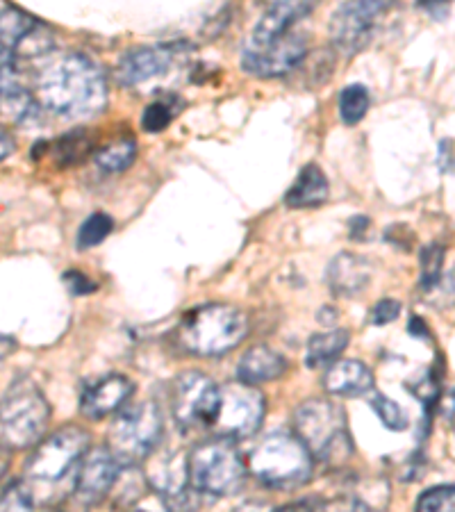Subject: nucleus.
I'll return each mask as SVG.
<instances>
[{
    "mask_svg": "<svg viewBox=\"0 0 455 512\" xmlns=\"http://www.w3.org/2000/svg\"><path fill=\"white\" fill-rule=\"evenodd\" d=\"M37 98L62 119L96 117L107 105L105 73L87 55L51 57L37 76Z\"/></svg>",
    "mask_w": 455,
    "mask_h": 512,
    "instance_id": "obj_1",
    "label": "nucleus"
},
{
    "mask_svg": "<svg viewBox=\"0 0 455 512\" xmlns=\"http://www.w3.org/2000/svg\"><path fill=\"white\" fill-rule=\"evenodd\" d=\"M251 321L228 303H210L189 310L178 326V344L198 358H219L246 340Z\"/></svg>",
    "mask_w": 455,
    "mask_h": 512,
    "instance_id": "obj_2",
    "label": "nucleus"
},
{
    "mask_svg": "<svg viewBox=\"0 0 455 512\" xmlns=\"http://www.w3.org/2000/svg\"><path fill=\"white\" fill-rule=\"evenodd\" d=\"M89 442V433L80 426H64L46 440L41 437L26 462V478H23L32 490L35 503L51 499V492L78 474L80 462L89 451Z\"/></svg>",
    "mask_w": 455,
    "mask_h": 512,
    "instance_id": "obj_3",
    "label": "nucleus"
},
{
    "mask_svg": "<svg viewBox=\"0 0 455 512\" xmlns=\"http://www.w3.org/2000/svg\"><path fill=\"white\" fill-rule=\"evenodd\" d=\"M312 453L299 435L276 431L255 444L248 458L251 472L271 490H299L312 478Z\"/></svg>",
    "mask_w": 455,
    "mask_h": 512,
    "instance_id": "obj_4",
    "label": "nucleus"
},
{
    "mask_svg": "<svg viewBox=\"0 0 455 512\" xmlns=\"http://www.w3.org/2000/svg\"><path fill=\"white\" fill-rule=\"evenodd\" d=\"M51 406L32 378H16L0 399V444L12 451L37 447L44 437Z\"/></svg>",
    "mask_w": 455,
    "mask_h": 512,
    "instance_id": "obj_5",
    "label": "nucleus"
},
{
    "mask_svg": "<svg viewBox=\"0 0 455 512\" xmlns=\"http://www.w3.org/2000/svg\"><path fill=\"white\" fill-rule=\"evenodd\" d=\"M294 428L312 458L328 467H339L353 456V444L346 428L342 406L326 399H310L294 412Z\"/></svg>",
    "mask_w": 455,
    "mask_h": 512,
    "instance_id": "obj_6",
    "label": "nucleus"
},
{
    "mask_svg": "<svg viewBox=\"0 0 455 512\" xmlns=\"http://www.w3.org/2000/svg\"><path fill=\"white\" fill-rule=\"evenodd\" d=\"M189 483L208 497H230L246 483V462L230 437H210L189 453Z\"/></svg>",
    "mask_w": 455,
    "mask_h": 512,
    "instance_id": "obj_7",
    "label": "nucleus"
},
{
    "mask_svg": "<svg viewBox=\"0 0 455 512\" xmlns=\"http://www.w3.org/2000/svg\"><path fill=\"white\" fill-rule=\"evenodd\" d=\"M164 419L155 401H139L121 412L107 431V447L121 467H135L144 462L162 440Z\"/></svg>",
    "mask_w": 455,
    "mask_h": 512,
    "instance_id": "obj_8",
    "label": "nucleus"
},
{
    "mask_svg": "<svg viewBox=\"0 0 455 512\" xmlns=\"http://www.w3.org/2000/svg\"><path fill=\"white\" fill-rule=\"evenodd\" d=\"M221 403V387L201 371H185L171 387V412L182 433L212 428Z\"/></svg>",
    "mask_w": 455,
    "mask_h": 512,
    "instance_id": "obj_9",
    "label": "nucleus"
},
{
    "mask_svg": "<svg viewBox=\"0 0 455 512\" xmlns=\"http://www.w3.org/2000/svg\"><path fill=\"white\" fill-rule=\"evenodd\" d=\"M264 412H267V403L258 387L242 381L230 383L221 387V403L212 431L235 442L253 437L260 431Z\"/></svg>",
    "mask_w": 455,
    "mask_h": 512,
    "instance_id": "obj_10",
    "label": "nucleus"
},
{
    "mask_svg": "<svg viewBox=\"0 0 455 512\" xmlns=\"http://www.w3.org/2000/svg\"><path fill=\"white\" fill-rule=\"evenodd\" d=\"M308 55V41L299 32L267 41V44H253L248 41L242 53V69L255 78H280L294 71Z\"/></svg>",
    "mask_w": 455,
    "mask_h": 512,
    "instance_id": "obj_11",
    "label": "nucleus"
},
{
    "mask_svg": "<svg viewBox=\"0 0 455 512\" xmlns=\"http://www.w3.org/2000/svg\"><path fill=\"white\" fill-rule=\"evenodd\" d=\"M390 0H351L330 19V41L342 55H355L367 46L376 19Z\"/></svg>",
    "mask_w": 455,
    "mask_h": 512,
    "instance_id": "obj_12",
    "label": "nucleus"
},
{
    "mask_svg": "<svg viewBox=\"0 0 455 512\" xmlns=\"http://www.w3.org/2000/svg\"><path fill=\"white\" fill-rule=\"evenodd\" d=\"M144 478L169 506H185L189 499V456L173 447H157L144 460Z\"/></svg>",
    "mask_w": 455,
    "mask_h": 512,
    "instance_id": "obj_13",
    "label": "nucleus"
},
{
    "mask_svg": "<svg viewBox=\"0 0 455 512\" xmlns=\"http://www.w3.org/2000/svg\"><path fill=\"white\" fill-rule=\"evenodd\" d=\"M121 462L114 458L110 447L89 449L76 474V499L82 506H98L119 481Z\"/></svg>",
    "mask_w": 455,
    "mask_h": 512,
    "instance_id": "obj_14",
    "label": "nucleus"
},
{
    "mask_svg": "<svg viewBox=\"0 0 455 512\" xmlns=\"http://www.w3.org/2000/svg\"><path fill=\"white\" fill-rule=\"evenodd\" d=\"M176 62V51L169 46H142L126 53L117 64V80L126 87H137L160 78Z\"/></svg>",
    "mask_w": 455,
    "mask_h": 512,
    "instance_id": "obj_15",
    "label": "nucleus"
},
{
    "mask_svg": "<svg viewBox=\"0 0 455 512\" xmlns=\"http://www.w3.org/2000/svg\"><path fill=\"white\" fill-rule=\"evenodd\" d=\"M132 392H135V385H132L130 378L121 374L105 376L82 392L80 412L87 419L98 421L112 415V412H117L130 399Z\"/></svg>",
    "mask_w": 455,
    "mask_h": 512,
    "instance_id": "obj_16",
    "label": "nucleus"
},
{
    "mask_svg": "<svg viewBox=\"0 0 455 512\" xmlns=\"http://www.w3.org/2000/svg\"><path fill=\"white\" fill-rule=\"evenodd\" d=\"M319 0H269L258 28L253 30V44H267L292 32L303 16H308Z\"/></svg>",
    "mask_w": 455,
    "mask_h": 512,
    "instance_id": "obj_17",
    "label": "nucleus"
},
{
    "mask_svg": "<svg viewBox=\"0 0 455 512\" xmlns=\"http://www.w3.org/2000/svg\"><path fill=\"white\" fill-rule=\"evenodd\" d=\"M324 387L333 396H362L374 387V374L360 360H335L326 371Z\"/></svg>",
    "mask_w": 455,
    "mask_h": 512,
    "instance_id": "obj_18",
    "label": "nucleus"
},
{
    "mask_svg": "<svg viewBox=\"0 0 455 512\" xmlns=\"http://www.w3.org/2000/svg\"><path fill=\"white\" fill-rule=\"evenodd\" d=\"M287 371V360L278 351L269 349V346H253L248 349L237 367V378L246 385H262L269 381H276Z\"/></svg>",
    "mask_w": 455,
    "mask_h": 512,
    "instance_id": "obj_19",
    "label": "nucleus"
},
{
    "mask_svg": "<svg viewBox=\"0 0 455 512\" xmlns=\"http://www.w3.org/2000/svg\"><path fill=\"white\" fill-rule=\"evenodd\" d=\"M328 285L337 296H355L360 294L371 280V267L367 260L353 253H339L328 264Z\"/></svg>",
    "mask_w": 455,
    "mask_h": 512,
    "instance_id": "obj_20",
    "label": "nucleus"
},
{
    "mask_svg": "<svg viewBox=\"0 0 455 512\" xmlns=\"http://www.w3.org/2000/svg\"><path fill=\"white\" fill-rule=\"evenodd\" d=\"M330 187L326 173L321 171L317 164H308L296 178V183L289 189L285 196V203L289 208L305 210V208H317L328 201Z\"/></svg>",
    "mask_w": 455,
    "mask_h": 512,
    "instance_id": "obj_21",
    "label": "nucleus"
},
{
    "mask_svg": "<svg viewBox=\"0 0 455 512\" xmlns=\"http://www.w3.org/2000/svg\"><path fill=\"white\" fill-rule=\"evenodd\" d=\"M349 340H351L349 330L344 328H335V330H328V333H319L310 337L308 349H305V365L310 369L330 367L335 360H339V355L346 351Z\"/></svg>",
    "mask_w": 455,
    "mask_h": 512,
    "instance_id": "obj_22",
    "label": "nucleus"
},
{
    "mask_svg": "<svg viewBox=\"0 0 455 512\" xmlns=\"http://www.w3.org/2000/svg\"><path fill=\"white\" fill-rule=\"evenodd\" d=\"M41 28V23L35 16L26 14L19 7H5L0 12V41L10 46L12 51L19 55L21 48L35 37V32Z\"/></svg>",
    "mask_w": 455,
    "mask_h": 512,
    "instance_id": "obj_23",
    "label": "nucleus"
},
{
    "mask_svg": "<svg viewBox=\"0 0 455 512\" xmlns=\"http://www.w3.org/2000/svg\"><path fill=\"white\" fill-rule=\"evenodd\" d=\"M137 158V144L135 139L123 137L117 139V142H110L103 148H98V153L94 155V162L98 169H103L105 173H119L126 171L132 162Z\"/></svg>",
    "mask_w": 455,
    "mask_h": 512,
    "instance_id": "obj_24",
    "label": "nucleus"
},
{
    "mask_svg": "<svg viewBox=\"0 0 455 512\" xmlns=\"http://www.w3.org/2000/svg\"><path fill=\"white\" fill-rule=\"evenodd\" d=\"M369 105H371V96L367 92V87L351 85L339 94V117H342L346 126H355V123H360L364 119Z\"/></svg>",
    "mask_w": 455,
    "mask_h": 512,
    "instance_id": "obj_25",
    "label": "nucleus"
},
{
    "mask_svg": "<svg viewBox=\"0 0 455 512\" xmlns=\"http://www.w3.org/2000/svg\"><path fill=\"white\" fill-rule=\"evenodd\" d=\"M114 228V221L103 212L91 214V217L80 226L78 230V249H91V246H98L110 237Z\"/></svg>",
    "mask_w": 455,
    "mask_h": 512,
    "instance_id": "obj_26",
    "label": "nucleus"
},
{
    "mask_svg": "<svg viewBox=\"0 0 455 512\" xmlns=\"http://www.w3.org/2000/svg\"><path fill=\"white\" fill-rule=\"evenodd\" d=\"M444 267V246L442 244H430L421 251V287L430 292L440 285Z\"/></svg>",
    "mask_w": 455,
    "mask_h": 512,
    "instance_id": "obj_27",
    "label": "nucleus"
},
{
    "mask_svg": "<svg viewBox=\"0 0 455 512\" xmlns=\"http://www.w3.org/2000/svg\"><path fill=\"white\" fill-rule=\"evenodd\" d=\"M91 137L87 132H71V135H66L60 139V146H57V160L62 164H76L80 160L87 158V153L91 151Z\"/></svg>",
    "mask_w": 455,
    "mask_h": 512,
    "instance_id": "obj_28",
    "label": "nucleus"
},
{
    "mask_svg": "<svg viewBox=\"0 0 455 512\" xmlns=\"http://www.w3.org/2000/svg\"><path fill=\"white\" fill-rule=\"evenodd\" d=\"M23 89L19 78V64H16V53L10 46L0 41V98L10 96Z\"/></svg>",
    "mask_w": 455,
    "mask_h": 512,
    "instance_id": "obj_29",
    "label": "nucleus"
},
{
    "mask_svg": "<svg viewBox=\"0 0 455 512\" xmlns=\"http://www.w3.org/2000/svg\"><path fill=\"white\" fill-rule=\"evenodd\" d=\"M371 408H374L378 419L383 421L390 431H403V428H408V417H405L403 408L396 401L387 399V396L376 394L374 399H371Z\"/></svg>",
    "mask_w": 455,
    "mask_h": 512,
    "instance_id": "obj_30",
    "label": "nucleus"
},
{
    "mask_svg": "<svg viewBox=\"0 0 455 512\" xmlns=\"http://www.w3.org/2000/svg\"><path fill=\"white\" fill-rule=\"evenodd\" d=\"M417 510L421 512H455V485L433 487V490L424 492L417 501Z\"/></svg>",
    "mask_w": 455,
    "mask_h": 512,
    "instance_id": "obj_31",
    "label": "nucleus"
},
{
    "mask_svg": "<svg viewBox=\"0 0 455 512\" xmlns=\"http://www.w3.org/2000/svg\"><path fill=\"white\" fill-rule=\"evenodd\" d=\"M35 506V497L26 481H14L0 494V510H30Z\"/></svg>",
    "mask_w": 455,
    "mask_h": 512,
    "instance_id": "obj_32",
    "label": "nucleus"
},
{
    "mask_svg": "<svg viewBox=\"0 0 455 512\" xmlns=\"http://www.w3.org/2000/svg\"><path fill=\"white\" fill-rule=\"evenodd\" d=\"M173 119V112L167 103H153L144 110L142 128L146 132H162Z\"/></svg>",
    "mask_w": 455,
    "mask_h": 512,
    "instance_id": "obj_33",
    "label": "nucleus"
},
{
    "mask_svg": "<svg viewBox=\"0 0 455 512\" xmlns=\"http://www.w3.org/2000/svg\"><path fill=\"white\" fill-rule=\"evenodd\" d=\"M399 315H401V303L396 299H383V301H378L374 308H371L369 321L374 326H387V324H392V321L399 319Z\"/></svg>",
    "mask_w": 455,
    "mask_h": 512,
    "instance_id": "obj_34",
    "label": "nucleus"
},
{
    "mask_svg": "<svg viewBox=\"0 0 455 512\" xmlns=\"http://www.w3.org/2000/svg\"><path fill=\"white\" fill-rule=\"evenodd\" d=\"M62 283L69 287L71 294H76V296L91 294L96 289L94 280H89L85 274H82V271H66V274L62 276Z\"/></svg>",
    "mask_w": 455,
    "mask_h": 512,
    "instance_id": "obj_35",
    "label": "nucleus"
},
{
    "mask_svg": "<svg viewBox=\"0 0 455 512\" xmlns=\"http://www.w3.org/2000/svg\"><path fill=\"white\" fill-rule=\"evenodd\" d=\"M12 153H14V139H12L10 132L0 126V160L10 158Z\"/></svg>",
    "mask_w": 455,
    "mask_h": 512,
    "instance_id": "obj_36",
    "label": "nucleus"
},
{
    "mask_svg": "<svg viewBox=\"0 0 455 512\" xmlns=\"http://www.w3.org/2000/svg\"><path fill=\"white\" fill-rule=\"evenodd\" d=\"M12 449H7L0 444V481L7 476V472H10V465H12V456H10Z\"/></svg>",
    "mask_w": 455,
    "mask_h": 512,
    "instance_id": "obj_37",
    "label": "nucleus"
},
{
    "mask_svg": "<svg viewBox=\"0 0 455 512\" xmlns=\"http://www.w3.org/2000/svg\"><path fill=\"white\" fill-rule=\"evenodd\" d=\"M16 351V340L7 335H0V360L7 358V355H12Z\"/></svg>",
    "mask_w": 455,
    "mask_h": 512,
    "instance_id": "obj_38",
    "label": "nucleus"
},
{
    "mask_svg": "<svg viewBox=\"0 0 455 512\" xmlns=\"http://www.w3.org/2000/svg\"><path fill=\"white\" fill-rule=\"evenodd\" d=\"M426 326H424V321H421L419 317H415L410 321V333L412 335H428V330H424Z\"/></svg>",
    "mask_w": 455,
    "mask_h": 512,
    "instance_id": "obj_39",
    "label": "nucleus"
},
{
    "mask_svg": "<svg viewBox=\"0 0 455 512\" xmlns=\"http://www.w3.org/2000/svg\"><path fill=\"white\" fill-rule=\"evenodd\" d=\"M453 428H455V421H453Z\"/></svg>",
    "mask_w": 455,
    "mask_h": 512,
    "instance_id": "obj_40",
    "label": "nucleus"
}]
</instances>
